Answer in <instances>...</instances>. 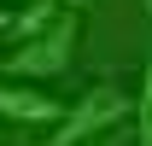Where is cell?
Instances as JSON below:
<instances>
[{"instance_id": "cell-1", "label": "cell", "mask_w": 152, "mask_h": 146, "mask_svg": "<svg viewBox=\"0 0 152 146\" xmlns=\"http://www.w3.org/2000/svg\"><path fill=\"white\" fill-rule=\"evenodd\" d=\"M70 53H76V6H64L53 29L18 41L0 58V76H12V82H53V76L70 70Z\"/></svg>"}, {"instance_id": "cell-2", "label": "cell", "mask_w": 152, "mask_h": 146, "mask_svg": "<svg viewBox=\"0 0 152 146\" xmlns=\"http://www.w3.org/2000/svg\"><path fill=\"white\" fill-rule=\"evenodd\" d=\"M123 117H134V93H123L117 82H94L88 93L70 99V111L58 117V128L41 146H82V140H94V134H105V128H117Z\"/></svg>"}, {"instance_id": "cell-3", "label": "cell", "mask_w": 152, "mask_h": 146, "mask_svg": "<svg viewBox=\"0 0 152 146\" xmlns=\"http://www.w3.org/2000/svg\"><path fill=\"white\" fill-rule=\"evenodd\" d=\"M64 99H53V93H41V82H12V76H0V117H12V123H47L58 128V117H64Z\"/></svg>"}, {"instance_id": "cell-4", "label": "cell", "mask_w": 152, "mask_h": 146, "mask_svg": "<svg viewBox=\"0 0 152 146\" xmlns=\"http://www.w3.org/2000/svg\"><path fill=\"white\" fill-rule=\"evenodd\" d=\"M134 146H152V53L140 70V88H134Z\"/></svg>"}, {"instance_id": "cell-5", "label": "cell", "mask_w": 152, "mask_h": 146, "mask_svg": "<svg viewBox=\"0 0 152 146\" xmlns=\"http://www.w3.org/2000/svg\"><path fill=\"white\" fill-rule=\"evenodd\" d=\"M12 18H18V12H6V6H0V35H12Z\"/></svg>"}, {"instance_id": "cell-6", "label": "cell", "mask_w": 152, "mask_h": 146, "mask_svg": "<svg viewBox=\"0 0 152 146\" xmlns=\"http://www.w3.org/2000/svg\"><path fill=\"white\" fill-rule=\"evenodd\" d=\"M140 6H146V12H152V0H140Z\"/></svg>"}]
</instances>
